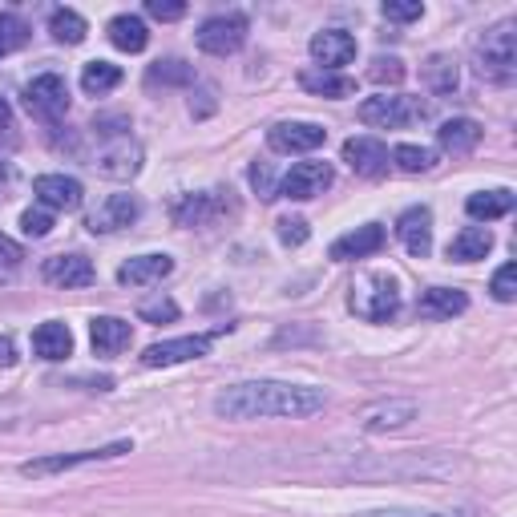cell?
Returning <instances> with one entry per match:
<instances>
[{
    "instance_id": "c3c4849f",
    "label": "cell",
    "mask_w": 517,
    "mask_h": 517,
    "mask_svg": "<svg viewBox=\"0 0 517 517\" xmlns=\"http://www.w3.org/2000/svg\"><path fill=\"white\" fill-rule=\"evenodd\" d=\"M9 122H13V110H9V101L0 97V130H9Z\"/></svg>"
},
{
    "instance_id": "3957f363",
    "label": "cell",
    "mask_w": 517,
    "mask_h": 517,
    "mask_svg": "<svg viewBox=\"0 0 517 517\" xmlns=\"http://www.w3.org/2000/svg\"><path fill=\"white\" fill-rule=\"evenodd\" d=\"M477 73L493 85H509L517 77V25L501 21L477 41Z\"/></svg>"
},
{
    "instance_id": "ab89813d",
    "label": "cell",
    "mask_w": 517,
    "mask_h": 517,
    "mask_svg": "<svg viewBox=\"0 0 517 517\" xmlns=\"http://www.w3.org/2000/svg\"><path fill=\"white\" fill-rule=\"evenodd\" d=\"M368 77H372L376 85H400V81H404V65H400L396 57H376L372 69H368Z\"/></svg>"
},
{
    "instance_id": "836d02e7",
    "label": "cell",
    "mask_w": 517,
    "mask_h": 517,
    "mask_svg": "<svg viewBox=\"0 0 517 517\" xmlns=\"http://www.w3.org/2000/svg\"><path fill=\"white\" fill-rule=\"evenodd\" d=\"M138 320H146V324H174V320H178V303H174L170 295L142 299V303H138Z\"/></svg>"
},
{
    "instance_id": "83f0119b",
    "label": "cell",
    "mask_w": 517,
    "mask_h": 517,
    "mask_svg": "<svg viewBox=\"0 0 517 517\" xmlns=\"http://www.w3.org/2000/svg\"><path fill=\"white\" fill-rule=\"evenodd\" d=\"M110 41H114L122 53H142V49H146V41H150V29H146V21H142V17L122 13V17H114V21H110Z\"/></svg>"
},
{
    "instance_id": "277c9868",
    "label": "cell",
    "mask_w": 517,
    "mask_h": 517,
    "mask_svg": "<svg viewBox=\"0 0 517 517\" xmlns=\"http://www.w3.org/2000/svg\"><path fill=\"white\" fill-rule=\"evenodd\" d=\"M360 122L364 126H376V130H404L412 122H425L429 118V106L421 97H404V93H376V97H364L360 101Z\"/></svg>"
},
{
    "instance_id": "bcb514c9",
    "label": "cell",
    "mask_w": 517,
    "mask_h": 517,
    "mask_svg": "<svg viewBox=\"0 0 517 517\" xmlns=\"http://www.w3.org/2000/svg\"><path fill=\"white\" fill-rule=\"evenodd\" d=\"M17 364V344L9 336H0V368H13Z\"/></svg>"
},
{
    "instance_id": "d6a6232c",
    "label": "cell",
    "mask_w": 517,
    "mask_h": 517,
    "mask_svg": "<svg viewBox=\"0 0 517 517\" xmlns=\"http://www.w3.org/2000/svg\"><path fill=\"white\" fill-rule=\"evenodd\" d=\"M392 162H396L404 174H425V170L437 166V154L425 150V146H396V150H392Z\"/></svg>"
},
{
    "instance_id": "9c48e42d",
    "label": "cell",
    "mask_w": 517,
    "mask_h": 517,
    "mask_svg": "<svg viewBox=\"0 0 517 517\" xmlns=\"http://www.w3.org/2000/svg\"><path fill=\"white\" fill-rule=\"evenodd\" d=\"M93 170L101 178H114V182H130L138 170H142V146L126 134V138H110L106 146L97 150L93 158Z\"/></svg>"
},
{
    "instance_id": "7dc6e473",
    "label": "cell",
    "mask_w": 517,
    "mask_h": 517,
    "mask_svg": "<svg viewBox=\"0 0 517 517\" xmlns=\"http://www.w3.org/2000/svg\"><path fill=\"white\" fill-rule=\"evenodd\" d=\"M360 517H445V513H404V509H372Z\"/></svg>"
},
{
    "instance_id": "e575fe53",
    "label": "cell",
    "mask_w": 517,
    "mask_h": 517,
    "mask_svg": "<svg viewBox=\"0 0 517 517\" xmlns=\"http://www.w3.org/2000/svg\"><path fill=\"white\" fill-rule=\"evenodd\" d=\"M25 41H29V25L17 13H0V57L21 49Z\"/></svg>"
},
{
    "instance_id": "7bdbcfd3",
    "label": "cell",
    "mask_w": 517,
    "mask_h": 517,
    "mask_svg": "<svg viewBox=\"0 0 517 517\" xmlns=\"http://www.w3.org/2000/svg\"><path fill=\"white\" fill-rule=\"evenodd\" d=\"M251 186H255V194H259L263 202L279 198V182H275V174H271L267 162H255V166H251Z\"/></svg>"
},
{
    "instance_id": "ffe728a7",
    "label": "cell",
    "mask_w": 517,
    "mask_h": 517,
    "mask_svg": "<svg viewBox=\"0 0 517 517\" xmlns=\"http://www.w3.org/2000/svg\"><path fill=\"white\" fill-rule=\"evenodd\" d=\"M89 340H93L97 356H118V352H126L134 344V328L126 320H118V316H97L89 324Z\"/></svg>"
},
{
    "instance_id": "8fae6325",
    "label": "cell",
    "mask_w": 517,
    "mask_h": 517,
    "mask_svg": "<svg viewBox=\"0 0 517 517\" xmlns=\"http://www.w3.org/2000/svg\"><path fill=\"white\" fill-rule=\"evenodd\" d=\"M328 142V130L316 122H279L267 130V146L275 154H312Z\"/></svg>"
},
{
    "instance_id": "b9f144b4",
    "label": "cell",
    "mask_w": 517,
    "mask_h": 517,
    "mask_svg": "<svg viewBox=\"0 0 517 517\" xmlns=\"http://www.w3.org/2000/svg\"><path fill=\"white\" fill-rule=\"evenodd\" d=\"M384 17L388 21H421L425 17V5L421 0H384Z\"/></svg>"
},
{
    "instance_id": "5bb4252c",
    "label": "cell",
    "mask_w": 517,
    "mask_h": 517,
    "mask_svg": "<svg viewBox=\"0 0 517 517\" xmlns=\"http://www.w3.org/2000/svg\"><path fill=\"white\" fill-rule=\"evenodd\" d=\"M396 239L404 243V251L412 259H425L433 251V211L429 206H408L396 219Z\"/></svg>"
},
{
    "instance_id": "74e56055",
    "label": "cell",
    "mask_w": 517,
    "mask_h": 517,
    "mask_svg": "<svg viewBox=\"0 0 517 517\" xmlns=\"http://www.w3.org/2000/svg\"><path fill=\"white\" fill-rule=\"evenodd\" d=\"M21 263H25V251H21V243H13L9 235H0V283H5V279H13V275L21 271Z\"/></svg>"
},
{
    "instance_id": "30bf717a",
    "label": "cell",
    "mask_w": 517,
    "mask_h": 517,
    "mask_svg": "<svg viewBox=\"0 0 517 517\" xmlns=\"http://www.w3.org/2000/svg\"><path fill=\"white\" fill-rule=\"evenodd\" d=\"M122 453H130V441L81 449V453H57V457H41V461L21 465V477H53V473H65V469H77V465H89V461H110V457H122Z\"/></svg>"
},
{
    "instance_id": "d6986e66",
    "label": "cell",
    "mask_w": 517,
    "mask_h": 517,
    "mask_svg": "<svg viewBox=\"0 0 517 517\" xmlns=\"http://www.w3.org/2000/svg\"><path fill=\"white\" fill-rule=\"evenodd\" d=\"M344 162L364 178H384L388 174V150L376 138H348L344 142Z\"/></svg>"
},
{
    "instance_id": "f1b7e54d",
    "label": "cell",
    "mask_w": 517,
    "mask_h": 517,
    "mask_svg": "<svg viewBox=\"0 0 517 517\" xmlns=\"http://www.w3.org/2000/svg\"><path fill=\"white\" fill-rule=\"evenodd\" d=\"M421 77H425V85L437 93V97H449V93H457V61L453 57H445V53H437V57H429L425 61V69H421Z\"/></svg>"
},
{
    "instance_id": "e0dca14e",
    "label": "cell",
    "mask_w": 517,
    "mask_h": 517,
    "mask_svg": "<svg viewBox=\"0 0 517 517\" xmlns=\"http://www.w3.org/2000/svg\"><path fill=\"white\" fill-rule=\"evenodd\" d=\"M312 57L320 61V69H340V65H352L356 61V37L344 33V29H324L312 37Z\"/></svg>"
},
{
    "instance_id": "60d3db41",
    "label": "cell",
    "mask_w": 517,
    "mask_h": 517,
    "mask_svg": "<svg viewBox=\"0 0 517 517\" xmlns=\"http://www.w3.org/2000/svg\"><path fill=\"white\" fill-rule=\"evenodd\" d=\"M489 291H493L497 303H513V299H517V267L505 263V267L493 275V287H489Z\"/></svg>"
},
{
    "instance_id": "52a82bcc",
    "label": "cell",
    "mask_w": 517,
    "mask_h": 517,
    "mask_svg": "<svg viewBox=\"0 0 517 517\" xmlns=\"http://www.w3.org/2000/svg\"><path fill=\"white\" fill-rule=\"evenodd\" d=\"M247 29H251V25H247L243 13H219V17H211V21H202V29H198V49L211 53V57H231V53L243 49Z\"/></svg>"
},
{
    "instance_id": "44dd1931",
    "label": "cell",
    "mask_w": 517,
    "mask_h": 517,
    "mask_svg": "<svg viewBox=\"0 0 517 517\" xmlns=\"http://www.w3.org/2000/svg\"><path fill=\"white\" fill-rule=\"evenodd\" d=\"M380 247H384V227L368 223V227H356V231L340 235L328 255H332L336 263H348V259H368V255H376Z\"/></svg>"
},
{
    "instance_id": "cb8c5ba5",
    "label": "cell",
    "mask_w": 517,
    "mask_h": 517,
    "mask_svg": "<svg viewBox=\"0 0 517 517\" xmlns=\"http://www.w3.org/2000/svg\"><path fill=\"white\" fill-rule=\"evenodd\" d=\"M489 251H493L489 227H465V231H457L453 243H449V259H453V263H477V259H485Z\"/></svg>"
},
{
    "instance_id": "f6af8a7d",
    "label": "cell",
    "mask_w": 517,
    "mask_h": 517,
    "mask_svg": "<svg viewBox=\"0 0 517 517\" xmlns=\"http://www.w3.org/2000/svg\"><path fill=\"white\" fill-rule=\"evenodd\" d=\"M13 162H0V202H5L9 194H13Z\"/></svg>"
},
{
    "instance_id": "4fadbf2b",
    "label": "cell",
    "mask_w": 517,
    "mask_h": 517,
    "mask_svg": "<svg viewBox=\"0 0 517 517\" xmlns=\"http://www.w3.org/2000/svg\"><path fill=\"white\" fill-rule=\"evenodd\" d=\"M138 215H142V206H138V198H134V194H110V198L101 202L97 211L85 219V227H89L93 235H114V231L134 227V223H138Z\"/></svg>"
},
{
    "instance_id": "ba28073f",
    "label": "cell",
    "mask_w": 517,
    "mask_h": 517,
    "mask_svg": "<svg viewBox=\"0 0 517 517\" xmlns=\"http://www.w3.org/2000/svg\"><path fill=\"white\" fill-rule=\"evenodd\" d=\"M231 190H206V194H182L170 206V219L178 227H211L231 211Z\"/></svg>"
},
{
    "instance_id": "7a4b0ae2",
    "label": "cell",
    "mask_w": 517,
    "mask_h": 517,
    "mask_svg": "<svg viewBox=\"0 0 517 517\" xmlns=\"http://www.w3.org/2000/svg\"><path fill=\"white\" fill-rule=\"evenodd\" d=\"M348 307L368 324H384V320H392L400 312V287H396V279L388 271H368V275H360L352 283Z\"/></svg>"
},
{
    "instance_id": "f546056e",
    "label": "cell",
    "mask_w": 517,
    "mask_h": 517,
    "mask_svg": "<svg viewBox=\"0 0 517 517\" xmlns=\"http://www.w3.org/2000/svg\"><path fill=\"white\" fill-rule=\"evenodd\" d=\"M437 142H441L445 150H453V154H465V150H473V146L481 142V126H477L473 118H453V122H445V126L437 130Z\"/></svg>"
},
{
    "instance_id": "5b68a950",
    "label": "cell",
    "mask_w": 517,
    "mask_h": 517,
    "mask_svg": "<svg viewBox=\"0 0 517 517\" xmlns=\"http://www.w3.org/2000/svg\"><path fill=\"white\" fill-rule=\"evenodd\" d=\"M227 332H231V324H227V328H215V332H202V336H182V340L150 344V348L142 352V364H146V368H170V364L198 360V356L211 352V348H215V340H219V336H227Z\"/></svg>"
},
{
    "instance_id": "8d00e7d4",
    "label": "cell",
    "mask_w": 517,
    "mask_h": 517,
    "mask_svg": "<svg viewBox=\"0 0 517 517\" xmlns=\"http://www.w3.org/2000/svg\"><path fill=\"white\" fill-rule=\"evenodd\" d=\"M21 231L29 239H45L53 231V211H45V206H29V211L21 215Z\"/></svg>"
},
{
    "instance_id": "ee69618b",
    "label": "cell",
    "mask_w": 517,
    "mask_h": 517,
    "mask_svg": "<svg viewBox=\"0 0 517 517\" xmlns=\"http://www.w3.org/2000/svg\"><path fill=\"white\" fill-rule=\"evenodd\" d=\"M146 13L154 21H178V17H186V5L182 0H146Z\"/></svg>"
},
{
    "instance_id": "d4e9b609",
    "label": "cell",
    "mask_w": 517,
    "mask_h": 517,
    "mask_svg": "<svg viewBox=\"0 0 517 517\" xmlns=\"http://www.w3.org/2000/svg\"><path fill=\"white\" fill-rule=\"evenodd\" d=\"M33 352H37L41 360H65V356H73V332H69L65 324L49 320V324H41V328L33 332Z\"/></svg>"
},
{
    "instance_id": "484cf974",
    "label": "cell",
    "mask_w": 517,
    "mask_h": 517,
    "mask_svg": "<svg viewBox=\"0 0 517 517\" xmlns=\"http://www.w3.org/2000/svg\"><path fill=\"white\" fill-rule=\"evenodd\" d=\"M299 85L316 97H352L356 93V81L344 77V73H332V69H303Z\"/></svg>"
},
{
    "instance_id": "8992f818",
    "label": "cell",
    "mask_w": 517,
    "mask_h": 517,
    "mask_svg": "<svg viewBox=\"0 0 517 517\" xmlns=\"http://www.w3.org/2000/svg\"><path fill=\"white\" fill-rule=\"evenodd\" d=\"M25 110L41 122H61L69 114V85L57 73H41L25 85Z\"/></svg>"
},
{
    "instance_id": "4dcf8cb0",
    "label": "cell",
    "mask_w": 517,
    "mask_h": 517,
    "mask_svg": "<svg viewBox=\"0 0 517 517\" xmlns=\"http://www.w3.org/2000/svg\"><path fill=\"white\" fill-rule=\"evenodd\" d=\"M122 85V69L114 65V61H89L85 69H81V89L85 93H110V89H118Z\"/></svg>"
},
{
    "instance_id": "603a6c76",
    "label": "cell",
    "mask_w": 517,
    "mask_h": 517,
    "mask_svg": "<svg viewBox=\"0 0 517 517\" xmlns=\"http://www.w3.org/2000/svg\"><path fill=\"white\" fill-rule=\"evenodd\" d=\"M469 307L465 291H453V287H429L421 299H417V312L425 320H453Z\"/></svg>"
},
{
    "instance_id": "4316f807",
    "label": "cell",
    "mask_w": 517,
    "mask_h": 517,
    "mask_svg": "<svg viewBox=\"0 0 517 517\" xmlns=\"http://www.w3.org/2000/svg\"><path fill=\"white\" fill-rule=\"evenodd\" d=\"M465 211L473 215V219H485V223H493V219H505L509 211H513V190H481V194H469V202H465Z\"/></svg>"
},
{
    "instance_id": "6da1fadb",
    "label": "cell",
    "mask_w": 517,
    "mask_h": 517,
    "mask_svg": "<svg viewBox=\"0 0 517 517\" xmlns=\"http://www.w3.org/2000/svg\"><path fill=\"white\" fill-rule=\"evenodd\" d=\"M328 396L312 384H287V380H247L223 388L215 396V412L227 421H263V417H316L324 412Z\"/></svg>"
},
{
    "instance_id": "7c38bea8",
    "label": "cell",
    "mask_w": 517,
    "mask_h": 517,
    "mask_svg": "<svg viewBox=\"0 0 517 517\" xmlns=\"http://www.w3.org/2000/svg\"><path fill=\"white\" fill-rule=\"evenodd\" d=\"M332 186V166L328 162H295L283 182H279V194L283 198H295V202H307V198H316Z\"/></svg>"
},
{
    "instance_id": "f35d334b",
    "label": "cell",
    "mask_w": 517,
    "mask_h": 517,
    "mask_svg": "<svg viewBox=\"0 0 517 517\" xmlns=\"http://www.w3.org/2000/svg\"><path fill=\"white\" fill-rule=\"evenodd\" d=\"M275 231H279V243H287V247H303L307 243V219H299V215H283L279 223H275Z\"/></svg>"
},
{
    "instance_id": "d590c367",
    "label": "cell",
    "mask_w": 517,
    "mask_h": 517,
    "mask_svg": "<svg viewBox=\"0 0 517 517\" xmlns=\"http://www.w3.org/2000/svg\"><path fill=\"white\" fill-rule=\"evenodd\" d=\"M190 77H194V69H190L186 61H178V57L158 61V65L146 73V81H150V85H158V81H162V85H186Z\"/></svg>"
},
{
    "instance_id": "2e32d148",
    "label": "cell",
    "mask_w": 517,
    "mask_h": 517,
    "mask_svg": "<svg viewBox=\"0 0 517 517\" xmlns=\"http://www.w3.org/2000/svg\"><path fill=\"white\" fill-rule=\"evenodd\" d=\"M41 275H45V283H53V287H89L93 279H97V271H93V263L85 259V255H49L45 263H41Z\"/></svg>"
},
{
    "instance_id": "7402d4cb",
    "label": "cell",
    "mask_w": 517,
    "mask_h": 517,
    "mask_svg": "<svg viewBox=\"0 0 517 517\" xmlns=\"http://www.w3.org/2000/svg\"><path fill=\"white\" fill-rule=\"evenodd\" d=\"M170 271H174V259L170 255H138V259L122 263L118 283L122 287H150V283H162Z\"/></svg>"
},
{
    "instance_id": "ac0fdd59",
    "label": "cell",
    "mask_w": 517,
    "mask_h": 517,
    "mask_svg": "<svg viewBox=\"0 0 517 517\" xmlns=\"http://www.w3.org/2000/svg\"><path fill=\"white\" fill-rule=\"evenodd\" d=\"M417 417V400H380V404H368L360 412V429L368 433H388V429H400Z\"/></svg>"
},
{
    "instance_id": "1f68e13d",
    "label": "cell",
    "mask_w": 517,
    "mask_h": 517,
    "mask_svg": "<svg viewBox=\"0 0 517 517\" xmlns=\"http://www.w3.org/2000/svg\"><path fill=\"white\" fill-rule=\"evenodd\" d=\"M49 33H53V41H61V45H81L85 33H89V25H85V17L73 13V9H57V13L49 17Z\"/></svg>"
},
{
    "instance_id": "9a60e30c",
    "label": "cell",
    "mask_w": 517,
    "mask_h": 517,
    "mask_svg": "<svg viewBox=\"0 0 517 517\" xmlns=\"http://www.w3.org/2000/svg\"><path fill=\"white\" fill-rule=\"evenodd\" d=\"M33 194L41 198L45 211H77L81 198H85L81 182L77 178H65V174H41L33 182Z\"/></svg>"
}]
</instances>
